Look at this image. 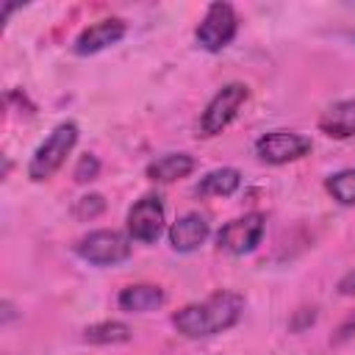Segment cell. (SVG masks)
Instances as JSON below:
<instances>
[{
	"mask_svg": "<svg viewBox=\"0 0 355 355\" xmlns=\"http://www.w3.org/2000/svg\"><path fill=\"white\" fill-rule=\"evenodd\" d=\"M166 302V294L161 286H153V283H136V286H125L116 297V305L128 313H147V311H155Z\"/></svg>",
	"mask_w": 355,
	"mask_h": 355,
	"instance_id": "12",
	"label": "cell"
},
{
	"mask_svg": "<svg viewBox=\"0 0 355 355\" xmlns=\"http://www.w3.org/2000/svg\"><path fill=\"white\" fill-rule=\"evenodd\" d=\"M355 336V311L338 324V330H336V336H333V344H344V341H349Z\"/></svg>",
	"mask_w": 355,
	"mask_h": 355,
	"instance_id": "19",
	"label": "cell"
},
{
	"mask_svg": "<svg viewBox=\"0 0 355 355\" xmlns=\"http://www.w3.org/2000/svg\"><path fill=\"white\" fill-rule=\"evenodd\" d=\"M197 169L194 155L189 153H166L161 158H155L153 164H147V178L153 183H175L180 178H189Z\"/></svg>",
	"mask_w": 355,
	"mask_h": 355,
	"instance_id": "13",
	"label": "cell"
},
{
	"mask_svg": "<svg viewBox=\"0 0 355 355\" xmlns=\"http://www.w3.org/2000/svg\"><path fill=\"white\" fill-rule=\"evenodd\" d=\"M263 227H266L263 214H258V211L244 214V216L222 225V230L216 233V244H219V250H225L230 255H247L261 244Z\"/></svg>",
	"mask_w": 355,
	"mask_h": 355,
	"instance_id": "8",
	"label": "cell"
},
{
	"mask_svg": "<svg viewBox=\"0 0 355 355\" xmlns=\"http://www.w3.org/2000/svg\"><path fill=\"white\" fill-rule=\"evenodd\" d=\"M75 180L78 183H89V180H94L97 175H100V158L97 155H92V153H83L80 158H78V164H75Z\"/></svg>",
	"mask_w": 355,
	"mask_h": 355,
	"instance_id": "18",
	"label": "cell"
},
{
	"mask_svg": "<svg viewBox=\"0 0 355 355\" xmlns=\"http://www.w3.org/2000/svg\"><path fill=\"white\" fill-rule=\"evenodd\" d=\"M311 139L297 133V130H269L263 136H258L255 141V155L263 161V164H272V166H283V164H291V161H300L311 153Z\"/></svg>",
	"mask_w": 355,
	"mask_h": 355,
	"instance_id": "6",
	"label": "cell"
},
{
	"mask_svg": "<svg viewBox=\"0 0 355 355\" xmlns=\"http://www.w3.org/2000/svg\"><path fill=\"white\" fill-rule=\"evenodd\" d=\"M319 130L330 139H352L355 136V100H338L327 105L319 116Z\"/></svg>",
	"mask_w": 355,
	"mask_h": 355,
	"instance_id": "11",
	"label": "cell"
},
{
	"mask_svg": "<svg viewBox=\"0 0 355 355\" xmlns=\"http://www.w3.org/2000/svg\"><path fill=\"white\" fill-rule=\"evenodd\" d=\"M239 33V17H236V8L230 3H211L205 8V17L200 19L197 31H194V39L202 50L208 53H219L225 50Z\"/></svg>",
	"mask_w": 355,
	"mask_h": 355,
	"instance_id": "4",
	"label": "cell"
},
{
	"mask_svg": "<svg viewBox=\"0 0 355 355\" xmlns=\"http://www.w3.org/2000/svg\"><path fill=\"white\" fill-rule=\"evenodd\" d=\"M11 316H14L11 302H3V324H6V322H11Z\"/></svg>",
	"mask_w": 355,
	"mask_h": 355,
	"instance_id": "21",
	"label": "cell"
},
{
	"mask_svg": "<svg viewBox=\"0 0 355 355\" xmlns=\"http://www.w3.org/2000/svg\"><path fill=\"white\" fill-rule=\"evenodd\" d=\"M338 294H344V297H355V269L347 272V275L338 280Z\"/></svg>",
	"mask_w": 355,
	"mask_h": 355,
	"instance_id": "20",
	"label": "cell"
},
{
	"mask_svg": "<svg viewBox=\"0 0 355 355\" xmlns=\"http://www.w3.org/2000/svg\"><path fill=\"white\" fill-rule=\"evenodd\" d=\"M164 200L158 194H144L128 211V236L139 244H155L164 233Z\"/></svg>",
	"mask_w": 355,
	"mask_h": 355,
	"instance_id": "7",
	"label": "cell"
},
{
	"mask_svg": "<svg viewBox=\"0 0 355 355\" xmlns=\"http://www.w3.org/2000/svg\"><path fill=\"white\" fill-rule=\"evenodd\" d=\"M247 97H250V89H247L244 83H227V86H222V89L208 100L205 111L200 114V122H197L200 136L211 139V136L222 133V130L239 116V111H241V105L247 103Z\"/></svg>",
	"mask_w": 355,
	"mask_h": 355,
	"instance_id": "3",
	"label": "cell"
},
{
	"mask_svg": "<svg viewBox=\"0 0 355 355\" xmlns=\"http://www.w3.org/2000/svg\"><path fill=\"white\" fill-rule=\"evenodd\" d=\"M241 186V172L233 169V166H219V169H211L200 183H197V194L200 197H230L236 194Z\"/></svg>",
	"mask_w": 355,
	"mask_h": 355,
	"instance_id": "14",
	"label": "cell"
},
{
	"mask_svg": "<svg viewBox=\"0 0 355 355\" xmlns=\"http://www.w3.org/2000/svg\"><path fill=\"white\" fill-rule=\"evenodd\" d=\"M211 236V225L202 214H183L180 219L172 222L169 227V247L175 252H194L205 244V239Z\"/></svg>",
	"mask_w": 355,
	"mask_h": 355,
	"instance_id": "10",
	"label": "cell"
},
{
	"mask_svg": "<svg viewBox=\"0 0 355 355\" xmlns=\"http://www.w3.org/2000/svg\"><path fill=\"white\" fill-rule=\"evenodd\" d=\"M75 252L92 266H116L130 258V236L119 230H92L75 244Z\"/></svg>",
	"mask_w": 355,
	"mask_h": 355,
	"instance_id": "5",
	"label": "cell"
},
{
	"mask_svg": "<svg viewBox=\"0 0 355 355\" xmlns=\"http://www.w3.org/2000/svg\"><path fill=\"white\" fill-rule=\"evenodd\" d=\"M78 144V125L75 122H58L47 139L33 150L31 161H28V178L33 183L50 180L67 161V155L75 150Z\"/></svg>",
	"mask_w": 355,
	"mask_h": 355,
	"instance_id": "2",
	"label": "cell"
},
{
	"mask_svg": "<svg viewBox=\"0 0 355 355\" xmlns=\"http://www.w3.org/2000/svg\"><path fill=\"white\" fill-rule=\"evenodd\" d=\"M83 341L89 344H122V341H130V327L125 322H97V324H89L83 330Z\"/></svg>",
	"mask_w": 355,
	"mask_h": 355,
	"instance_id": "15",
	"label": "cell"
},
{
	"mask_svg": "<svg viewBox=\"0 0 355 355\" xmlns=\"http://www.w3.org/2000/svg\"><path fill=\"white\" fill-rule=\"evenodd\" d=\"M324 189L330 197L341 205H355V166L352 169H338L324 180Z\"/></svg>",
	"mask_w": 355,
	"mask_h": 355,
	"instance_id": "16",
	"label": "cell"
},
{
	"mask_svg": "<svg viewBox=\"0 0 355 355\" xmlns=\"http://www.w3.org/2000/svg\"><path fill=\"white\" fill-rule=\"evenodd\" d=\"M244 313V297L239 291H214L202 302H191L172 313V324L186 338H208L230 330Z\"/></svg>",
	"mask_w": 355,
	"mask_h": 355,
	"instance_id": "1",
	"label": "cell"
},
{
	"mask_svg": "<svg viewBox=\"0 0 355 355\" xmlns=\"http://www.w3.org/2000/svg\"><path fill=\"white\" fill-rule=\"evenodd\" d=\"M103 211H105L103 194H83V197H78L75 205H72V216L80 219V222H89V219L100 216Z\"/></svg>",
	"mask_w": 355,
	"mask_h": 355,
	"instance_id": "17",
	"label": "cell"
},
{
	"mask_svg": "<svg viewBox=\"0 0 355 355\" xmlns=\"http://www.w3.org/2000/svg\"><path fill=\"white\" fill-rule=\"evenodd\" d=\"M125 33H128V25H125L122 19H116V17L100 19V22H94V25H89V28H83V31L78 33V39H75V44H72V53L80 55V58L97 55V53L108 50L111 44L122 42Z\"/></svg>",
	"mask_w": 355,
	"mask_h": 355,
	"instance_id": "9",
	"label": "cell"
}]
</instances>
